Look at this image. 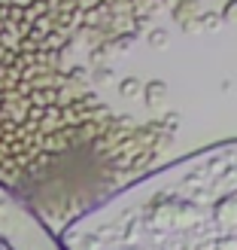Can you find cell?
I'll return each mask as SVG.
<instances>
[{"mask_svg":"<svg viewBox=\"0 0 237 250\" xmlns=\"http://www.w3.org/2000/svg\"><path fill=\"white\" fill-rule=\"evenodd\" d=\"M173 0H0V183L28 192L49 217L67 205V180L113 183L146 165L158 144L113 113L101 83Z\"/></svg>","mask_w":237,"mask_h":250,"instance_id":"cell-1","label":"cell"},{"mask_svg":"<svg viewBox=\"0 0 237 250\" xmlns=\"http://www.w3.org/2000/svg\"><path fill=\"white\" fill-rule=\"evenodd\" d=\"M61 250H237V137L113 189L58 232Z\"/></svg>","mask_w":237,"mask_h":250,"instance_id":"cell-2","label":"cell"},{"mask_svg":"<svg viewBox=\"0 0 237 250\" xmlns=\"http://www.w3.org/2000/svg\"><path fill=\"white\" fill-rule=\"evenodd\" d=\"M237 16V0H228V9H225V19H234Z\"/></svg>","mask_w":237,"mask_h":250,"instance_id":"cell-3","label":"cell"}]
</instances>
